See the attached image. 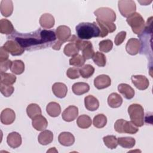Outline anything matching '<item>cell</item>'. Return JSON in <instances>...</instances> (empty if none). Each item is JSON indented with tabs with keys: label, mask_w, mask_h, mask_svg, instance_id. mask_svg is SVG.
<instances>
[{
	"label": "cell",
	"mask_w": 153,
	"mask_h": 153,
	"mask_svg": "<svg viewBox=\"0 0 153 153\" xmlns=\"http://www.w3.org/2000/svg\"><path fill=\"white\" fill-rule=\"evenodd\" d=\"M92 123L91 118L87 115H80L77 120L76 124L79 128H89Z\"/></svg>",
	"instance_id": "obj_35"
},
{
	"label": "cell",
	"mask_w": 153,
	"mask_h": 153,
	"mask_svg": "<svg viewBox=\"0 0 153 153\" xmlns=\"http://www.w3.org/2000/svg\"><path fill=\"white\" fill-rule=\"evenodd\" d=\"M85 108L90 111H94L99 107V102L97 98L92 95L87 96L84 98Z\"/></svg>",
	"instance_id": "obj_24"
},
{
	"label": "cell",
	"mask_w": 153,
	"mask_h": 153,
	"mask_svg": "<svg viewBox=\"0 0 153 153\" xmlns=\"http://www.w3.org/2000/svg\"><path fill=\"white\" fill-rule=\"evenodd\" d=\"M126 21L134 33L139 35L143 31L145 23L142 16L139 13H134L127 18Z\"/></svg>",
	"instance_id": "obj_5"
},
{
	"label": "cell",
	"mask_w": 153,
	"mask_h": 153,
	"mask_svg": "<svg viewBox=\"0 0 153 153\" xmlns=\"http://www.w3.org/2000/svg\"><path fill=\"white\" fill-rule=\"evenodd\" d=\"M72 89L75 94L79 96L87 93L90 90V86L86 82H79L74 84Z\"/></svg>",
	"instance_id": "obj_26"
},
{
	"label": "cell",
	"mask_w": 153,
	"mask_h": 153,
	"mask_svg": "<svg viewBox=\"0 0 153 153\" xmlns=\"http://www.w3.org/2000/svg\"><path fill=\"white\" fill-rule=\"evenodd\" d=\"M118 144L124 148H132L136 143V140L131 137H121L117 139Z\"/></svg>",
	"instance_id": "obj_33"
},
{
	"label": "cell",
	"mask_w": 153,
	"mask_h": 153,
	"mask_svg": "<svg viewBox=\"0 0 153 153\" xmlns=\"http://www.w3.org/2000/svg\"><path fill=\"white\" fill-rule=\"evenodd\" d=\"M118 90L126 99H132L135 94L134 89L130 85L125 83L120 84L118 86Z\"/></svg>",
	"instance_id": "obj_21"
},
{
	"label": "cell",
	"mask_w": 153,
	"mask_h": 153,
	"mask_svg": "<svg viewBox=\"0 0 153 153\" xmlns=\"http://www.w3.org/2000/svg\"><path fill=\"white\" fill-rule=\"evenodd\" d=\"M85 62V59L80 54H77L75 56L72 57V58L70 59L69 65L76 67H81L84 65Z\"/></svg>",
	"instance_id": "obj_41"
},
{
	"label": "cell",
	"mask_w": 153,
	"mask_h": 153,
	"mask_svg": "<svg viewBox=\"0 0 153 153\" xmlns=\"http://www.w3.org/2000/svg\"><path fill=\"white\" fill-rule=\"evenodd\" d=\"M99 50L103 53H108L113 47L112 41L110 39H105L101 41L99 44Z\"/></svg>",
	"instance_id": "obj_40"
},
{
	"label": "cell",
	"mask_w": 153,
	"mask_h": 153,
	"mask_svg": "<svg viewBox=\"0 0 153 153\" xmlns=\"http://www.w3.org/2000/svg\"><path fill=\"white\" fill-rule=\"evenodd\" d=\"M78 115V109L75 106H69L66 108L62 113L63 120L67 122H71L76 118Z\"/></svg>",
	"instance_id": "obj_14"
},
{
	"label": "cell",
	"mask_w": 153,
	"mask_h": 153,
	"mask_svg": "<svg viewBox=\"0 0 153 153\" xmlns=\"http://www.w3.org/2000/svg\"><path fill=\"white\" fill-rule=\"evenodd\" d=\"M52 91L53 94L58 98H64L67 94V86L62 82H56L52 86Z\"/></svg>",
	"instance_id": "obj_19"
},
{
	"label": "cell",
	"mask_w": 153,
	"mask_h": 153,
	"mask_svg": "<svg viewBox=\"0 0 153 153\" xmlns=\"http://www.w3.org/2000/svg\"><path fill=\"white\" fill-rule=\"evenodd\" d=\"M108 105L112 108H117L123 103V99L121 96L117 93L110 94L108 97Z\"/></svg>",
	"instance_id": "obj_27"
},
{
	"label": "cell",
	"mask_w": 153,
	"mask_h": 153,
	"mask_svg": "<svg viewBox=\"0 0 153 153\" xmlns=\"http://www.w3.org/2000/svg\"><path fill=\"white\" fill-rule=\"evenodd\" d=\"M21 135L16 131L9 133L7 137V142L8 145L12 148H17L22 144Z\"/></svg>",
	"instance_id": "obj_17"
},
{
	"label": "cell",
	"mask_w": 153,
	"mask_h": 153,
	"mask_svg": "<svg viewBox=\"0 0 153 153\" xmlns=\"http://www.w3.org/2000/svg\"><path fill=\"white\" fill-rule=\"evenodd\" d=\"M54 23L55 20L54 17L49 13L42 14L39 19V24L41 26L45 29H50L53 27Z\"/></svg>",
	"instance_id": "obj_22"
},
{
	"label": "cell",
	"mask_w": 153,
	"mask_h": 153,
	"mask_svg": "<svg viewBox=\"0 0 153 153\" xmlns=\"http://www.w3.org/2000/svg\"><path fill=\"white\" fill-rule=\"evenodd\" d=\"M53 140V133L52 131L45 130L41 132L38 136V142L42 145H47L52 142Z\"/></svg>",
	"instance_id": "obj_25"
},
{
	"label": "cell",
	"mask_w": 153,
	"mask_h": 153,
	"mask_svg": "<svg viewBox=\"0 0 153 153\" xmlns=\"http://www.w3.org/2000/svg\"><path fill=\"white\" fill-rule=\"evenodd\" d=\"M103 140L107 148L111 149H115L118 145L117 138L113 135H108L103 137Z\"/></svg>",
	"instance_id": "obj_37"
},
{
	"label": "cell",
	"mask_w": 153,
	"mask_h": 153,
	"mask_svg": "<svg viewBox=\"0 0 153 153\" xmlns=\"http://www.w3.org/2000/svg\"><path fill=\"white\" fill-rule=\"evenodd\" d=\"M0 91L5 97H9L13 93L14 88L12 85H5L3 84H0Z\"/></svg>",
	"instance_id": "obj_42"
},
{
	"label": "cell",
	"mask_w": 153,
	"mask_h": 153,
	"mask_svg": "<svg viewBox=\"0 0 153 153\" xmlns=\"http://www.w3.org/2000/svg\"><path fill=\"white\" fill-rule=\"evenodd\" d=\"M140 48V42L139 40L133 38L128 39L126 45V51L127 53L132 56L137 54L139 53Z\"/></svg>",
	"instance_id": "obj_16"
},
{
	"label": "cell",
	"mask_w": 153,
	"mask_h": 153,
	"mask_svg": "<svg viewBox=\"0 0 153 153\" xmlns=\"http://www.w3.org/2000/svg\"><path fill=\"white\" fill-rule=\"evenodd\" d=\"M26 113L30 118L33 119L35 117L41 114V109L37 104L31 103L27 106Z\"/></svg>",
	"instance_id": "obj_32"
},
{
	"label": "cell",
	"mask_w": 153,
	"mask_h": 153,
	"mask_svg": "<svg viewBox=\"0 0 153 153\" xmlns=\"http://www.w3.org/2000/svg\"><path fill=\"white\" fill-rule=\"evenodd\" d=\"M67 76L72 79L78 78L80 76L79 69L76 68H70L66 72Z\"/></svg>",
	"instance_id": "obj_43"
},
{
	"label": "cell",
	"mask_w": 153,
	"mask_h": 153,
	"mask_svg": "<svg viewBox=\"0 0 153 153\" xmlns=\"http://www.w3.org/2000/svg\"><path fill=\"white\" fill-rule=\"evenodd\" d=\"M7 38L16 41L25 50L33 51L53 45L57 37L54 30L39 28L30 33H20L14 30Z\"/></svg>",
	"instance_id": "obj_1"
},
{
	"label": "cell",
	"mask_w": 153,
	"mask_h": 153,
	"mask_svg": "<svg viewBox=\"0 0 153 153\" xmlns=\"http://www.w3.org/2000/svg\"><path fill=\"white\" fill-rule=\"evenodd\" d=\"M111 84V79L110 77L105 74H102L94 79V85L95 87L99 90L104 89L108 87Z\"/></svg>",
	"instance_id": "obj_13"
},
{
	"label": "cell",
	"mask_w": 153,
	"mask_h": 153,
	"mask_svg": "<svg viewBox=\"0 0 153 153\" xmlns=\"http://www.w3.org/2000/svg\"><path fill=\"white\" fill-rule=\"evenodd\" d=\"M97 19L106 23H114L116 20V14L113 10L108 7H101L94 12Z\"/></svg>",
	"instance_id": "obj_7"
},
{
	"label": "cell",
	"mask_w": 153,
	"mask_h": 153,
	"mask_svg": "<svg viewBox=\"0 0 153 153\" xmlns=\"http://www.w3.org/2000/svg\"><path fill=\"white\" fill-rule=\"evenodd\" d=\"M70 42H75L79 50L82 52V56L85 60L93 57L94 51L91 42L79 39L75 35H72L70 38Z\"/></svg>",
	"instance_id": "obj_4"
},
{
	"label": "cell",
	"mask_w": 153,
	"mask_h": 153,
	"mask_svg": "<svg viewBox=\"0 0 153 153\" xmlns=\"http://www.w3.org/2000/svg\"><path fill=\"white\" fill-rule=\"evenodd\" d=\"M93 126L98 128H101L104 127L107 123L106 117L102 114H99L96 115L93 121Z\"/></svg>",
	"instance_id": "obj_36"
},
{
	"label": "cell",
	"mask_w": 153,
	"mask_h": 153,
	"mask_svg": "<svg viewBox=\"0 0 153 153\" xmlns=\"http://www.w3.org/2000/svg\"><path fill=\"white\" fill-rule=\"evenodd\" d=\"M10 69L13 74L20 75L25 71V64L20 60H15L12 61Z\"/></svg>",
	"instance_id": "obj_31"
},
{
	"label": "cell",
	"mask_w": 153,
	"mask_h": 153,
	"mask_svg": "<svg viewBox=\"0 0 153 153\" xmlns=\"http://www.w3.org/2000/svg\"><path fill=\"white\" fill-rule=\"evenodd\" d=\"M0 10L2 15L5 17L10 16L13 11V4L11 0H2L1 1Z\"/></svg>",
	"instance_id": "obj_23"
},
{
	"label": "cell",
	"mask_w": 153,
	"mask_h": 153,
	"mask_svg": "<svg viewBox=\"0 0 153 153\" xmlns=\"http://www.w3.org/2000/svg\"><path fill=\"white\" fill-rule=\"evenodd\" d=\"M16 119L14 111L10 108H5L1 112V121L5 125L11 124Z\"/></svg>",
	"instance_id": "obj_15"
},
{
	"label": "cell",
	"mask_w": 153,
	"mask_h": 153,
	"mask_svg": "<svg viewBox=\"0 0 153 153\" xmlns=\"http://www.w3.org/2000/svg\"><path fill=\"white\" fill-rule=\"evenodd\" d=\"M92 59L94 63L99 67H103L106 65V58L105 54L102 53H100L99 51L94 53Z\"/></svg>",
	"instance_id": "obj_38"
},
{
	"label": "cell",
	"mask_w": 153,
	"mask_h": 153,
	"mask_svg": "<svg viewBox=\"0 0 153 153\" xmlns=\"http://www.w3.org/2000/svg\"><path fill=\"white\" fill-rule=\"evenodd\" d=\"M8 59V51L3 47L0 48V62L5 61Z\"/></svg>",
	"instance_id": "obj_46"
},
{
	"label": "cell",
	"mask_w": 153,
	"mask_h": 153,
	"mask_svg": "<svg viewBox=\"0 0 153 153\" xmlns=\"http://www.w3.org/2000/svg\"><path fill=\"white\" fill-rule=\"evenodd\" d=\"M1 84L5 85H12L16 82V76L12 74L1 72Z\"/></svg>",
	"instance_id": "obj_34"
},
{
	"label": "cell",
	"mask_w": 153,
	"mask_h": 153,
	"mask_svg": "<svg viewBox=\"0 0 153 153\" xmlns=\"http://www.w3.org/2000/svg\"><path fill=\"white\" fill-rule=\"evenodd\" d=\"M79 51V50L75 42H71L67 44L63 50L64 54L68 57H73L78 54Z\"/></svg>",
	"instance_id": "obj_30"
},
{
	"label": "cell",
	"mask_w": 153,
	"mask_h": 153,
	"mask_svg": "<svg viewBox=\"0 0 153 153\" xmlns=\"http://www.w3.org/2000/svg\"><path fill=\"white\" fill-rule=\"evenodd\" d=\"M118 7L121 14L125 17H128L136 10V4L131 0H121L118 2Z\"/></svg>",
	"instance_id": "obj_8"
},
{
	"label": "cell",
	"mask_w": 153,
	"mask_h": 153,
	"mask_svg": "<svg viewBox=\"0 0 153 153\" xmlns=\"http://www.w3.org/2000/svg\"><path fill=\"white\" fill-rule=\"evenodd\" d=\"M131 79L134 86L140 90H146L149 84L148 79L145 76L142 75H132Z\"/></svg>",
	"instance_id": "obj_12"
},
{
	"label": "cell",
	"mask_w": 153,
	"mask_h": 153,
	"mask_svg": "<svg viewBox=\"0 0 153 153\" xmlns=\"http://www.w3.org/2000/svg\"><path fill=\"white\" fill-rule=\"evenodd\" d=\"M56 35L58 41L63 44L68 41L71 36V29L65 25L59 26L56 29Z\"/></svg>",
	"instance_id": "obj_10"
},
{
	"label": "cell",
	"mask_w": 153,
	"mask_h": 153,
	"mask_svg": "<svg viewBox=\"0 0 153 153\" xmlns=\"http://www.w3.org/2000/svg\"><path fill=\"white\" fill-rule=\"evenodd\" d=\"M46 111L50 117H56L60 115L61 112V108L58 103L51 102L47 105Z\"/></svg>",
	"instance_id": "obj_29"
},
{
	"label": "cell",
	"mask_w": 153,
	"mask_h": 153,
	"mask_svg": "<svg viewBox=\"0 0 153 153\" xmlns=\"http://www.w3.org/2000/svg\"><path fill=\"white\" fill-rule=\"evenodd\" d=\"M75 30L78 38L82 40L98 37L100 33V29L95 22L80 23L76 26Z\"/></svg>",
	"instance_id": "obj_2"
},
{
	"label": "cell",
	"mask_w": 153,
	"mask_h": 153,
	"mask_svg": "<svg viewBox=\"0 0 153 153\" xmlns=\"http://www.w3.org/2000/svg\"><path fill=\"white\" fill-rule=\"evenodd\" d=\"M3 47L12 56H20L24 53L25 50L16 41L14 40L7 41L4 44Z\"/></svg>",
	"instance_id": "obj_9"
},
{
	"label": "cell",
	"mask_w": 153,
	"mask_h": 153,
	"mask_svg": "<svg viewBox=\"0 0 153 153\" xmlns=\"http://www.w3.org/2000/svg\"><path fill=\"white\" fill-rule=\"evenodd\" d=\"M126 37V32L121 31L117 33L114 39V42L116 45H121L123 41L125 40Z\"/></svg>",
	"instance_id": "obj_44"
},
{
	"label": "cell",
	"mask_w": 153,
	"mask_h": 153,
	"mask_svg": "<svg viewBox=\"0 0 153 153\" xmlns=\"http://www.w3.org/2000/svg\"><path fill=\"white\" fill-rule=\"evenodd\" d=\"M96 23L100 30L99 37L106 36L108 33H112L116 30V26L114 23H106L96 19Z\"/></svg>",
	"instance_id": "obj_11"
},
{
	"label": "cell",
	"mask_w": 153,
	"mask_h": 153,
	"mask_svg": "<svg viewBox=\"0 0 153 153\" xmlns=\"http://www.w3.org/2000/svg\"><path fill=\"white\" fill-rule=\"evenodd\" d=\"M32 124L35 130L38 131H43L47 128L48 121L47 119L41 114L32 119Z\"/></svg>",
	"instance_id": "obj_20"
},
{
	"label": "cell",
	"mask_w": 153,
	"mask_h": 153,
	"mask_svg": "<svg viewBox=\"0 0 153 153\" xmlns=\"http://www.w3.org/2000/svg\"><path fill=\"white\" fill-rule=\"evenodd\" d=\"M115 130L120 133L135 134L139 129L131 121H127L123 119L117 120L114 124Z\"/></svg>",
	"instance_id": "obj_6"
},
{
	"label": "cell",
	"mask_w": 153,
	"mask_h": 153,
	"mask_svg": "<svg viewBox=\"0 0 153 153\" xmlns=\"http://www.w3.org/2000/svg\"><path fill=\"white\" fill-rule=\"evenodd\" d=\"M12 61L10 60H7L5 61L0 62V71L1 72H5L7 71L9 68H10Z\"/></svg>",
	"instance_id": "obj_45"
},
{
	"label": "cell",
	"mask_w": 153,
	"mask_h": 153,
	"mask_svg": "<svg viewBox=\"0 0 153 153\" xmlns=\"http://www.w3.org/2000/svg\"><path fill=\"white\" fill-rule=\"evenodd\" d=\"M79 74L80 75L84 78H88L91 76L93 75V74L94 72V68L93 66L89 64H87L82 66L79 69Z\"/></svg>",
	"instance_id": "obj_39"
},
{
	"label": "cell",
	"mask_w": 153,
	"mask_h": 153,
	"mask_svg": "<svg viewBox=\"0 0 153 153\" xmlns=\"http://www.w3.org/2000/svg\"><path fill=\"white\" fill-rule=\"evenodd\" d=\"M14 28L12 23L5 19H2L0 20V32L2 34L10 35L14 31Z\"/></svg>",
	"instance_id": "obj_28"
},
{
	"label": "cell",
	"mask_w": 153,
	"mask_h": 153,
	"mask_svg": "<svg viewBox=\"0 0 153 153\" xmlns=\"http://www.w3.org/2000/svg\"><path fill=\"white\" fill-rule=\"evenodd\" d=\"M59 142L63 146H70L75 142L74 136L70 132H62L58 136Z\"/></svg>",
	"instance_id": "obj_18"
},
{
	"label": "cell",
	"mask_w": 153,
	"mask_h": 153,
	"mask_svg": "<svg viewBox=\"0 0 153 153\" xmlns=\"http://www.w3.org/2000/svg\"><path fill=\"white\" fill-rule=\"evenodd\" d=\"M128 113L131 121L136 127H142L144 124V111L140 105H130L128 108Z\"/></svg>",
	"instance_id": "obj_3"
}]
</instances>
